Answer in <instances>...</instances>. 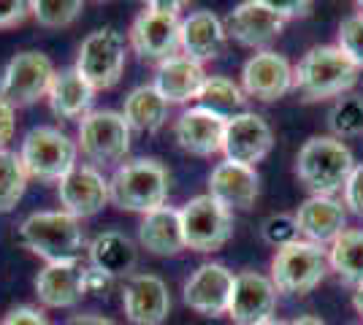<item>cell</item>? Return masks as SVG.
Here are the masks:
<instances>
[{
	"mask_svg": "<svg viewBox=\"0 0 363 325\" xmlns=\"http://www.w3.org/2000/svg\"><path fill=\"white\" fill-rule=\"evenodd\" d=\"M228 44L225 22L217 14L201 8L193 11L187 19H182L179 28V49L184 57H190L193 62H209L217 60Z\"/></svg>",
	"mask_w": 363,
	"mask_h": 325,
	"instance_id": "cell-22",
	"label": "cell"
},
{
	"mask_svg": "<svg viewBox=\"0 0 363 325\" xmlns=\"http://www.w3.org/2000/svg\"><path fill=\"white\" fill-rule=\"evenodd\" d=\"M49 108L60 117V120H82L92 111V101H95V90L87 79L71 68H60L55 79H52V87L46 93Z\"/></svg>",
	"mask_w": 363,
	"mask_h": 325,
	"instance_id": "cell-26",
	"label": "cell"
},
{
	"mask_svg": "<svg viewBox=\"0 0 363 325\" xmlns=\"http://www.w3.org/2000/svg\"><path fill=\"white\" fill-rule=\"evenodd\" d=\"M342 193H345V209H350L352 215L363 219V163L352 169Z\"/></svg>",
	"mask_w": 363,
	"mask_h": 325,
	"instance_id": "cell-36",
	"label": "cell"
},
{
	"mask_svg": "<svg viewBox=\"0 0 363 325\" xmlns=\"http://www.w3.org/2000/svg\"><path fill=\"white\" fill-rule=\"evenodd\" d=\"M128 60V41L114 28L92 30L76 55V71L92 84V90H111L122 79Z\"/></svg>",
	"mask_w": 363,
	"mask_h": 325,
	"instance_id": "cell-8",
	"label": "cell"
},
{
	"mask_svg": "<svg viewBox=\"0 0 363 325\" xmlns=\"http://www.w3.org/2000/svg\"><path fill=\"white\" fill-rule=\"evenodd\" d=\"M138 244L152 255H157V258H174L182 249H187L184 247V233H182L179 209L166 203V206L141 217Z\"/></svg>",
	"mask_w": 363,
	"mask_h": 325,
	"instance_id": "cell-25",
	"label": "cell"
},
{
	"mask_svg": "<svg viewBox=\"0 0 363 325\" xmlns=\"http://www.w3.org/2000/svg\"><path fill=\"white\" fill-rule=\"evenodd\" d=\"M260 193L257 171L242 163L223 160L209 173V195L220 201L225 209H252Z\"/></svg>",
	"mask_w": 363,
	"mask_h": 325,
	"instance_id": "cell-23",
	"label": "cell"
},
{
	"mask_svg": "<svg viewBox=\"0 0 363 325\" xmlns=\"http://www.w3.org/2000/svg\"><path fill=\"white\" fill-rule=\"evenodd\" d=\"M122 309L133 325H163L171 314L168 285L157 274H130L122 287Z\"/></svg>",
	"mask_w": 363,
	"mask_h": 325,
	"instance_id": "cell-17",
	"label": "cell"
},
{
	"mask_svg": "<svg viewBox=\"0 0 363 325\" xmlns=\"http://www.w3.org/2000/svg\"><path fill=\"white\" fill-rule=\"evenodd\" d=\"M84 11L82 0H33L30 3V16L49 30H60L74 25L76 19Z\"/></svg>",
	"mask_w": 363,
	"mask_h": 325,
	"instance_id": "cell-33",
	"label": "cell"
},
{
	"mask_svg": "<svg viewBox=\"0 0 363 325\" xmlns=\"http://www.w3.org/2000/svg\"><path fill=\"white\" fill-rule=\"evenodd\" d=\"M336 47L342 49L358 68H363V11L342 19V25L336 30Z\"/></svg>",
	"mask_w": 363,
	"mask_h": 325,
	"instance_id": "cell-35",
	"label": "cell"
},
{
	"mask_svg": "<svg viewBox=\"0 0 363 325\" xmlns=\"http://www.w3.org/2000/svg\"><path fill=\"white\" fill-rule=\"evenodd\" d=\"M355 6H358V8H361V11H363V0H358V3H355Z\"/></svg>",
	"mask_w": 363,
	"mask_h": 325,
	"instance_id": "cell-47",
	"label": "cell"
},
{
	"mask_svg": "<svg viewBox=\"0 0 363 325\" xmlns=\"http://www.w3.org/2000/svg\"><path fill=\"white\" fill-rule=\"evenodd\" d=\"M152 11H160V14H171V16H179V11L184 8V3L179 0H150L147 3Z\"/></svg>",
	"mask_w": 363,
	"mask_h": 325,
	"instance_id": "cell-43",
	"label": "cell"
},
{
	"mask_svg": "<svg viewBox=\"0 0 363 325\" xmlns=\"http://www.w3.org/2000/svg\"><path fill=\"white\" fill-rule=\"evenodd\" d=\"M108 201L122 212L150 215L168 201V171L155 157L122 163L108 179Z\"/></svg>",
	"mask_w": 363,
	"mask_h": 325,
	"instance_id": "cell-3",
	"label": "cell"
},
{
	"mask_svg": "<svg viewBox=\"0 0 363 325\" xmlns=\"http://www.w3.org/2000/svg\"><path fill=\"white\" fill-rule=\"evenodd\" d=\"M269 3L285 22L288 19H306L315 8V3H309V0H269Z\"/></svg>",
	"mask_w": 363,
	"mask_h": 325,
	"instance_id": "cell-38",
	"label": "cell"
},
{
	"mask_svg": "<svg viewBox=\"0 0 363 325\" xmlns=\"http://www.w3.org/2000/svg\"><path fill=\"white\" fill-rule=\"evenodd\" d=\"M28 171L22 166V160L11 149H0V215L16 209V203L22 201L25 190H28Z\"/></svg>",
	"mask_w": 363,
	"mask_h": 325,
	"instance_id": "cell-31",
	"label": "cell"
},
{
	"mask_svg": "<svg viewBox=\"0 0 363 325\" xmlns=\"http://www.w3.org/2000/svg\"><path fill=\"white\" fill-rule=\"evenodd\" d=\"M260 325H288V323H282V320H274V317H272V320H266V323H260Z\"/></svg>",
	"mask_w": 363,
	"mask_h": 325,
	"instance_id": "cell-46",
	"label": "cell"
},
{
	"mask_svg": "<svg viewBox=\"0 0 363 325\" xmlns=\"http://www.w3.org/2000/svg\"><path fill=\"white\" fill-rule=\"evenodd\" d=\"M206 81V71L201 62H193L184 55H174L168 60L157 62V74H155V90L166 98L168 106H179L196 101L201 87Z\"/></svg>",
	"mask_w": 363,
	"mask_h": 325,
	"instance_id": "cell-24",
	"label": "cell"
},
{
	"mask_svg": "<svg viewBox=\"0 0 363 325\" xmlns=\"http://www.w3.org/2000/svg\"><path fill=\"white\" fill-rule=\"evenodd\" d=\"M30 16V3L22 0H0V30H11Z\"/></svg>",
	"mask_w": 363,
	"mask_h": 325,
	"instance_id": "cell-37",
	"label": "cell"
},
{
	"mask_svg": "<svg viewBox=\"0 0 363 325\" xmlns=\"http://www.w3.org/2000/svg\"><path fill=\"white\" fill-rule=\"evenodd\" d=\"M68 325H117V320H111V317H104V314H95V312H90V314H76V317H71V320H68Z\"/></svg>",
	"mask_w": 363,
	"mask_h": 325,
	"instance_id": "cell-42",
	"label": "cell"
},
{
	"mask_svg": "<svg viewBox=\"0 0 363 325\" xmlns=\"http://www.w3.org/2000/svg\"><path fill=\"white\" fill-rule=\"evenodd\" d=\"M16 130V108L0 95V149H6V144L14 139Z\"/></svg>",
	"mask_w": 363,
	"mask_h": 325,
	"instance_id": "cell-40",
	"label": "cell"
},
{
	"mask_svg": "<svg viewBox=\"0 0 363 325\" xmlns=\"http://www.w3.org/2000/svg\"><path fill=\"white\" fill-rule=\"evenodd\" d=\"M90 266L104 271L108 277H125L136 266V244L120 231H104L98 233L87 247Z\"/></svg>",
	"mask_w": 363,
	"mask_h": 325,
	"instance_id": "cell-27",
	"label": "cell"
},
{
	"mask_svg": "<svg viewBox=\"0 0 363 325\" xmlns=\"http://www.w3.org/2000/svg\"><path fill=\"white\" fill-rule=\"evenodd\" d=\"M288 325H325V323H323L320 317H315V314H301V317H296V320Z\"/></svg>",
	"mask_w": 363,
	"mask_h": 325,
	"instance_id": "cell-44",
	"label": "cell"
},
{
	"mask_svg": "<svg viewBox=\"0 0 363 325\" xmlns=\"http://www.w3.org/2000/svg\"><path fill=\"white\" fill-rule=\"evenodd\" d=\"M361 68L350 60L336 44L312 47L293 68V90H298L306 103L342 98L355 87Z\"/></svg>",
	"mask_w": 363,
	"mask_h": 325,
	"instance_id": "cell-1",
	"label": "cell"
},
{
	"mask_svg": "<svg viewBox=\"0 0 363 325\" xmlns=\"http://www.w3.org/2000/svg\"><path fill=\"white\" fill-rule=\"evenodd\" d=\"M236 274L223 263H203L198 266L184 282V304L203 317H220L228 314L230 295H233Z\"/></svg>",
	"mask_w": 363,
	"mask_h": 325,
	"instance_id": "cell-15",
	"label": "cell"
},
{
	"mask_svg": "<svg viewBox=\"0 0 363 325\" xmlns=\"http://www.w3.org/2000/svg\"><path fill=\"white\" fill-rule=\"evenodd\" d=\"M84 277H87V266L82 261L46 263L35 277V295L49 309H71L87 295Z\"/></svg>",
	"mask_w": 363,
	"mask_h": 325,
	"instance_id": "cell-20",
	"label": "cell"
},
{
	"mask_svg": "<svg viewBox=\"0 0 363 325\" xmlns=\"http://www.w3.org/2000/svg\"><path fill=\"white\" fill-rule=\"evenodd\" d=\"M355 157L345 141L333 136H312L296 155V176L312 195H333L345 190Z\"/></svg>",
	"mask_w": 363,
	"mask_h": 325,
	"instance_id": "cell-4",
	"label": "cell"
},
{
	"mask_svg": "<svg viewBox=\"0 0 363 325\" xmlns=\"http://www.w3.org/2000/svg\"><path fill=\"white\" fill-rule=\"evenodd\" d=\"M228 117H220L203 106H190L174 125V139L184 152L196 157H212L223 152Z\"/></svg>",
	"mask_w": 363,
	"mask_h": 325,
	"instance_id": "cell-19",
	"label": "cell"
},
{
	"mask_svg": "<svg viewBox=\"0 0 363 325\" xmlns=\"http://www.w3.org/2000/svg\"><path fill=\"white\" fill-rule=\"evenodd\" d=\"M76 157H79L76 141L52 125H38L28 130L19 147V160L28 176L38 182H60L76 166Z\"/></svg>",
	"mask_w": 363,
	"mask_h": 325,
	"instance_id": "cell-5",
	"label": "cell"
},
{
	"mask_svg": "<svg viewBox=\"0 0 363 325\" xmlns=\"http://www.w3.org/2000/svg\"><path fill=\"white\" fill-rule=\"evenodd\" d=\"M274 147L272 125L266 122L255 111H239L233 117H228L225 122V141H223V152L230 163H242L255 169L260 160Z\"/></svg>",
	"mask_w": 363,
	"mask_h": 325,
	"instance_id": "cell-11",
	"label": "cell"
},
{
	"mask_svg": "<svg viewBox=\"0 0 363 325\" xmlns=\"http://www.w3.org/2000/svg\"><path fill=\"white\" fill-rule=\"evenodd\" d=\"M328 127L333 139L363 136V95H342L328 111Z\"/></svg>",
	"mask_w": 363,
	"mask_h": 325,
	"instance_id": "cell-32",
	"label": "cell"
},
{
	"mask_svg": "<svg viewBox=\"0 0 363 325\" xmlns=\"http://www.w3.org/2000/svg\"><path fill=\"white\" fill-rule=\"evenodd\" d=\"M282 28L285 19L274 11L269 0H244L225 16L228 38L257 52H263L272 41H277Z\"/></svg>",
	"mask_w": 363,
	"mask_h": 325,
	"instance_id": "cell-13",
	"label": "cell"
},
{
	"mask_svg": "<svg viewBox=\"0 0 363 325\" xmlns=\"http://www.w3.org/2000/svg\"><path fill=\"white\" fill-rule=\"evenodd\" d=\"M269 271L277 293L306 295L328 274V249L301 239L290 247L277 249Z\"/></svg>",
	"mask_w": 363,
	"mask_h": 325,
	"instance_id": "cell-6",
	"label": "cell"
},
{
	"mask_svg": "<svg viewBox=\"0 0 363 325\" xmlns=\"http://www.w3.org/2000/svg\"><path fill=\"white\" fill-rule=\"evenodd\" d=\"M296 222L303 241L320 247H331L333 241L347 231V209L333 195H309L296 212Z\"/></svg>",
	"mask_w": 363,
	"mask_h": 325,
	"instance_id": "cell-21",
	"label": "cell"
},
{
	"mask_svg": "<svg viewBox=\"0 0 363 325\" xmlns=\"http://www.w3.org/2000/svg\"><path fill=\"white\" fill-rule=\"evenodd\" d=\"M0 325H49V320L44 312L35 307H16L3 317Z\"/></svg>",
	"mask_w": 363,
	"mask_h": 325,
	"instance_id": "cell-39",
	"label": "cell"
},
{
	"mask_svg": "<svg viewBox=\"0 0 363 325\" xmlns=\"http://www.w3.org/2000/svg\"><path fill=\"white\" fill-rule=\"evenodd\" d=\"M242 90L263 103L279 101L293 90V65L274 49L255 52L242 68Z\"/></svg>",
	"mask_w": 363,
	"mask_h": 325,
	"instance_id": "cell-14",
	"label": "cell"
},
{
	"mask_svg": "<svg viewBox=\"0 0 363 325\" xmlns=\"http://www.w3.org/2000/svg\"><path fill=\"white\" fill-rule=\"evenodd\" d=\"M352 309L363 317V285L361 287H355V293H352Z\"/></svg>",
	"mask_w": 363,
	"mask_h": 325,
	"instance_id": "cell-45",
	"label": "cell"
},
{
	"mask_svg": "<svg viewBox=\"0 0 363 325\" xmlns=\"http://www.w3.org/2000/svg\"><path fill=\"white\" fill-rule=\"evenodd\" d=\"M179 28L182 19L171 14L152 11L150 6H144V11L133 19L128 41L138 57L152 62H163L177 55L179 49Z\"/></svg>",
	"mask_w": 363,
	"mask_h": 325,
	"instance_id": "cell-16",
	"label": "cell"
},
{
	"mask_svg": "<svg viewBox=\"0 0 363 325\" xmlns=\"http://www.w3.org/2000/svg\"><path fill=\"white\" fill-rule=\"evenodd\" d=\"M122 117L130 130L138 133H157L168 120L166 98L155 90V84H141L130 90L122 106Z\"/></svg>",
	"mask_w": 363,
	"mask_h": 325,
	"instance_id": "cell-28",
	"label": "cell"
},
{
	"mask_svg": "<svg viewBox=\"0 0 363 325\" xmlns=\"http://www.w3.org/2000/svg\"><path fill=\"white\" fill-rule=\"evenodd\" d=\"M111 285H114V277H108L104 271L87 266V277H84V290H87V295H106Z\"/></svg>",
	"mask_w": 363,
	"mask_h": 325,
	"instance_id": "cell-41",
	"label": "cell"
},
{
	"mask_svg": "<svg viewBox=\"0 0 363 325\" xmlns=\"http://www.w3.org/2000/svg\"><path fill=\"white\" fill-rule=\"evenodd\" d=\"M57 198L62 212H68L76 219L95 217L108 203V179L90 163H76L57 182Z\"/></svg>",
	"mask_w": 363,
	"mask_h": 325,
	"instance_id": "cell-12",
	"label": "cell"
},
{
	"mask_svg": "<svg viewBox=\"0 0 363 325\" xmlns=\"http://www.w3.org/2000/svg\"><path fill=\"white\" fill-rule=\"evenodd\" d=\"M260 236L266 244H272L274 249L290 247L296 241H301V231L296 215H272L263 225H260Z\"/></svg>",
	"mask_w": 363,
	"mask_h": 325,
	"instance_id": "cell-34",
	"label": "cell"
},
{
	"mask_svg": "<svg viewBox=\"0 0 363 325\" xmlns=\"http://www.w3.org/2000/svg\"><path fill=\"white\" fill-rule=\"evenodd\" d=\"M328 268L352 287L363 285V228H347L328 247Z\"/></svg>",
	"mask_w": 363,
	"mask_h": 325,
	"instance_id": "cell-29",
	"label": "cell"
},
{
	"mask_svg": "<svg viewBox=\"0 0 363 325\" xmlns=\"http://www.w3.org/2000/svg\"><path fill=\"white\" fill-rule=\"evenodd\" d=\"M76 147L95 169L125 160V155L130 152V127L125 122L122 111L98 108V111H90L87 117H82Z\"/></svg>",
	"mask_w": 363,
	"mask_h": 325,
	"instance_id": "cell-7",
	"label": "cell"
},
{
	"mask_svg": "<svg viewBox=\"0 0 363 325\" xmlns=\"http://www.w3.org/2000/svg\"><path fill=\"white\" fill-rule=\"evenodd\" d=\"M55 74L57 68L44 52H35V49L16 52L0 74V95L14 108L33 106L35 101L46 98Z\"/></svg>",
	"mask_w": 363,
	"mask_h": 325,
	"instance_id": "cell-10",
	"label": "cell"
},
{
	"mask_svg": "<svg viewBox=\"0 0 363 325\" xmlns=\"http://www.w3.org/2000/svg\"><path fill=\"white\" fill-rule=\"evenodd\" d=\"M184 247L193 252H217L233 236V212L209 193L196 195L179 209Z\"/></svg>",
	"mask_w": 363,
	"mask_h": 325,
	"instance_id": "cell-9",
	"label": "cell"
},
{
	"mask_svg": "<svg viewBox=\"0 0 363 325\" xmlns=\"http://www.w3.org/2000/svg\"><path fill=\"white\" fill-rule=\"evenodd\" d=\"M244 101H247V95L233 79L206 76V81H203V87H201V93L196 98V106L209 108L220 117H233V114H239Z\"/></svg>",
	"mask_w": 363,
	"mask_h": 325,
	"instance_id": "cell-30",
	"label": "cell"
},
{
	"mask_svg": "<svg viewBox=\"0 0 363 325\" xmlns=\"http://www.w3.org/2000/svg\"><path fill=\"white\" fill-rule=\"evenodd\" d=\"M19 241L30 249L35 258L46 263L60 261H79L82 249L87 247V236L82 228V219L68 212H33L19 225Z\"/></svg>",
	"mask_w": 363,
	"mask_h": 325,
	"instance_id": "cell-2",
	"label": "cell"
},
{
	"mask_svg": "<svg viewBox=\"0 0 363 325\" xmlns=\"http://www.w3.org/2000/svg\"><path fill=\"white\" fill-rule=\"evenodd\" d=\"M277 287L272 277H263L257 271H244L236 274L233 282V295H230V307L228 317L236 325H260L274 317L277 309Z\"/></svg>",
	"mask_w": 363,
	"mask_h": 325,
	"instance_id": "cell-18",
	"label": "cell"
}]
</instances>
